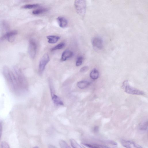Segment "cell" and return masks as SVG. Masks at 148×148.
Wrapping results in <instances>:
<instances>
[{"label":"cell","instance_id":"obj_14","mask_svg":"<svg viewBox=\"0 0 148 148\" xmlns=\"http://www.w3.org/2000/svg\"><path fill=\"white\" fill-rule=\"evenodd\" d=\"M52 99L54 103L57 106L62 105L63 103L58 96L53 93L51 94Z\"/></svg>","mask_w":148,"mask_h":148},{"label":"cell","instance_id":"obj_2","mask_svg":"<svg viewBox=\"0 0 148 148\" xmlns=\"http://www.w3.org/2000/svg\"><path fill=\"white\" fill-rule=\"evenodd\" d=\"M15 76L19 89L25 88L27 82L22 72L17 67H14L12 71Z\"/></svg>","mask_w":148,"mask_h":148},{"label":"cell","instance_id":"obj_5","mask_svg":"<svg viewBox=\"0 0 148 148\" xmlns=\"http://www.w3.org/2000/svg\"><path fill=\"white\" fill-rule=\"evenodd\" d=\"M49 55L47 53L44 54L41 58L39 64V71L40 73H42L45 69V67L49 61Z\"/></svg>","mask_w":148,"mask_h":148},{"label":"cell","instance_id":"obj_18","mask_svg":"<svg viewBox=\"0 0 148 148\" xmlns=\"http://www.w3.org/2000/svg\"><path fill=\"white\" fill-rule=\"evenodd\" d=\"M147 121L141 123L139 126V130L141 131L145 132L147 130Z\"/></svg>","mask_w":148,"mask_h":148},{"label":"cell","instance_id":"obj_19","mask_svg":"<svg viewBox=\"0 0 148 148\" xmlns=\"http://www.w3.org/2000/svg\"><path fill=\"white\" fill-rule=\"evenodd\" d=\"M70 142L71 145L73 148H85L80 145L75 140L73 139H71Z\"/></svg>","mask_w":148,"mask_h":148},{"label":"cell","instance_id":"obj_16","mask_svg":"<svg viewBox=\"0 0 148 148\" xmlns=\"http://www.w3.org/2000/svg\"><path fill=\"white\" fill-rule=\"evenodd\" d=\"M90 84V83L86 81H81L77 82V86L81 89H84L87 88Z\"/></svg>","mask_w":148,"mask_h":148},{"label":"cell","instance_id":"obj_24","mask_svg":"<svg viewBox=\"0 0 148 148\" xmlns=\"http://www.w3.org/2000/svg\"><path fill=\"white\" fill-rule=\"evenodd\" d=\"M83 59V57L81 56H79L77 58L76 63L77 66H80L82 64Z\"/></svg>","mask_w":148,"mask_h":148},{"label":"cell","instance_id":"obj_25","mask_svg":"<svg viewBox=\"0 0 148 148\" xmlns=\"http://www.w3.org/2000/svg\"><path fill=\"white\" fill-rule=\"evenodd\" d=\"M0 148H10L8 143L5 141L2 142L0 145Z\"/></svg>","mask_w":148,"mask_h":148},{"label":"cell","instance_id":"obj_15","mask_svg":"<svg viewBox=\"0 0 148 148\" xmlns=\"http://www.w3.org/2000/svg\"><path fill=\"white\" fill-rule=\"evenodd\" d=\"M47 38L48 39V42L50 44L56 43L60 38V37L54 35L47 36Z\"/></svg>","mask_w":148,"mask_h":148},{"label":"cell","instance_id":"obj_28","mask_svg":"<svg viewBox=\"0 0 148 148\" xmlns=\"http://www.w3.org/2000/svg\"><path fill=\"white\" fill-rule=\"evenodd\" d=\"M48 148H57L55 146L52 145H49L48 146Z\"/></svg>","mask_w":148,"mask_h":148},{"label":"cell","instance_id":"obj_6","mask_svg":"<svg viewBox=\"0 0 148 148\" xmlns=\"http://www.w3.org/2000/svg\"><path fill=\"white\" fill-rule=\"evenodd\" d=\"M37 46L36 43L34 40H31L29 42L28 51L30 57L34 58L36 53Z\"/></svg>","mask_w":148,"mask_h":148},{"label":"cell","instance_id":"obj_9","mask_svg":"<svg viewBox=\"0 0 148 148\" xmlns=\"http://www.w3.org/2000/svg\"><path fill=\"white\" fill-rule=\"evenodd\" d=\"M17 32L16 31H12L7 32L2 38V39H7L9 41L12 42L14 40L15 36L17 34Z\"/></svg>","mask_w":148,"mask_h":148},{"label":"cell","instance_id":"obj_7","mask_svg":"<svg viewBox=\"0 0 148 148\" xmlns=\"http://www.w3.org/2000/svg\"><path fill=\"white\" fill-rule=\"evenodd\" d=\"M121 143L122 145L126 148H143L140 145L130 140L122 139Z\"/></svg>","mask_w":148,"mask_h":148},{"label":"cell","instance_id":"obj_17","mask_svg":"<svg viewBox=\"0 0 148 148\" xmlns=\"http://www.w3.org/2000/svg\"><path fill=\"white\" fill-rule=\"evenodd\" d=\"M99 75L98 71L95 68L92 70L90 74V77L93 79H97L99 77Z\"/></svg>","mask_w":148,"mask_h":148},{"label":"cell","instance_id":"obj_20","mask_svg":"<svg viewBox=\"0 0 148 148\" xmlns=\"http://www.w3.org/2000/svg\"><path fill=\"white\" fill-rule=\"evenodd\" d=\"M47 11L46 8H41L38 9L33 11L32 13L34 15H38L43 13Z\"/></svg>","mask_w":148,"mask_h":148},{"label":"cell","instance_id":"obj_4","mask_svg":"<svg viewBox=\"0 0 148 148\" xmlns=\"http://www.w3.org/2000/svg\"><path fill=\"white\" fill-rule=\"evenodd\" d=\"M74 5L77 13L82 17L84 16L86 11V3L83 0L75 1Z\"/></svg>","mask_w":148,"mask_h":148},{"label":"cell","instance_id":"obj_27","mask_svg":"<svg viewBox=\"0 0 148 148\" xmlns=\"http://www.w3.org/2000/svg\"><path fill=\"white\" fill-rule=\"evenodd\" d=\"M2 130V122L1 121H0V140L1 139Z\"/></svg>","mask_w":148,"mask_h":148},{"label":"cell","instance_id":"obj_8","mask_svg":"<svg viewBox=\"0 0 148 148\" xmlns=\"http://www.w3.org/2000/svg\"><path fill=\"white\" fill-rule=\"evenodd\" d=\"M91 42L93 47L96 49L100 50L103 47V41L100 37H96L93 38Z\"/></svg>","mask_w":148,"mask_h":148},{"label":"cell","instance_id":"obj_21","mask_svg":"<svg viewBox=\"0 0 148 148\" xmlns=\"http://www.w3.org/2000/svg\"><path fill=\"white\" fill-rule=\"evenodd\" d=\"M65 46V43L63 42L60 43L53 47L51 49V51L60 49L63 48Z\"/></svg>","mask_w":148,"mask_h":148},{"label":"cell","instance_id":"obj_13","mask_svg":"<svg viewBox=\"0 0 148 148\" xmlns=\"http://www.w3.org/2000/svg\"><path fill=\"white\" fill-rule=\"evenodd\" d=\"M103 143L108 148H117L118 144L114 141L106 140L102 141Z\"/></svg>","mask_w":148,"mask_h":148},{"label":"cell","instance_id":"obj_23","mask_svg":"<svg viewBox=\"0 0 148 148\" xmlns=\"http://www.w3.org/2000/svg\"><path fill=\"white\" fill-rule=\"evenodd\" d=\"M59 145L61 148H71L67 143L63 140L60 141Z\"/></svg>","mask_w":148,"mask_h":148},{"label":"cell","instance_id":"obj_11","mask_svg":"<svg viewBox=\"0 0 148 148\" xmlns=\"http://www.w3.org/2000/svg\"><path fill=\"white\" fill-rule=\"evenodd\" d=\"M73 55L72 51L69 50L64 51L62 53L61 56V60L65 61L71 57Z\"/></svg>","mask_w":148,"mask_h":148},{"label":"cell","instance_id":"obj_12","mask_svg":"<svg viewBox=\"0 0 148 148\" xmlns=\"http://www.w3.org/2000/svg\"><path fill=\"white\" fill-rule=\"evenodd\" d=\"M57 20L59 26L61 28L66 27L68 24V21L64 17H58L57 18Z\"/></svg>","mask_w":148,"mask_h":148},{"label":"cell","instance_id":"obj_26","mask_svg":"<svg viewBox=\"0 0 148 148\" xmlns=\"http://www.w3.org/2000/svg\"><path fill=\"white\" fill-rule=\"evenodd\" d=\"M88 69V66H85L81 69L80 71L81 73H84L87 71Z\"/></svg>","mask_w":148,"mask_h":148},{"label":"cell","instance_id":"obj_29","mask_svg":"<svg viewBox=\"0 0 148 148\" xmlns=\"http://www.w3.org/2000/svg\"><path fill=\"white\" fill-rule=\"evenodd\" d=\"M33 148H38V147L37 146H35V147H33Z\"/></svg>","mask_w":148,"mask_h":148},{"label":"cell","instance_id":"obj_10","mask_svg":"<svg viewBox=\"0 0 148 148\" xmlns=\"http://www.w3.org/2000/svg\"><path fill=\"white\" fill-rule=\"evenodd\" d=\"M83 144L88 148H108L102 141L101 143H84Z\"/></svg>","mask_w":148,"mask_h":148},{"label":"cell","instance_id":"obj_1","mask_svg":"<svg viewBox=\"0 0 148 148\" xmlns=\"http://www.w3.org/2000/svg\"><path fill=\"white\" fill-rule=\"evenodd\" d=\"M3 72L5 79L11 88L15 91L20 90L12 71L8 67L5 66L3 69Z\"/></svg>","mask_w":148,"mask_h":148},{"label":"cell","instance_id":"obj_3","mask_svg":"<svg viewBox=\"0 0 148 148\" xmlns=\"http://www.w3.org/2000/svg\"><path fill=\"white\" fill-rule=\"evenodd\" d=\"M122 87L126 93L129 94L138 95H143L144 94L143 91L130 86L127 80L123 82Z\"/></svg>","mask_w":148,"mask_h":148},{"label":"cell","instance_id":"obj_22","mask_svg":"<svg viewBox=\"0 0 148 148\" xmlns=\"http://www.w3.org/2000/svg\"><path fill=\"white\" fill-rule=\"evenodd\" d=\"M39 6V4H28L24 5L23 6V8L25 9H30L37 7Z\"/></svg>","mask_w":148,"mask_h":148}]
</instances>
